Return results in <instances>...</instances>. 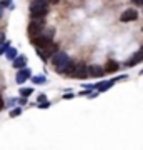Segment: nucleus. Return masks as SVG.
<instances>
[{"label":"nucleus","mask_w":143,"mask_h":150,"mask_svg":"<svg viewBox=\"0 0 143 150\" xmlns=\"http://www.w3.org/2000/svg\"><path fill=\"white\" fill-rule=\"evenodd\" d=\"M50 59H52V64H53V67L58 70V72H62L63 74L65 72V69L68 67V64H70V57L65 52H55L53 55H50Z\"/></svg>","instance_id":"1"},{"label":"nucleus","mask_w":143,"mask_h":150,"mask_svg":"<svg viewBox=\"0 0 143 150\" xmlns=\"http://www.w3.org/2000/svg\"><path fill=\"white\" fill-rule=\"evenodd\" d=\"M43 27H45V22H43L42 18H33V20L30 22V25H28V35H30V38L38 35V33H42Z\"/></svg>","instance_id":"2"},{"label":"nucleus","mask_w":143,"mask_h":150,"mask_svg":"<svg viewBox=\"0 0 143 150\" xmlns=\"http://www.w3.org/2000/svg\"><path fill=\"white\" fill-rule=\"evenodd\" d=\"M87 75H88V72H87V65H85L83 62L73 64V70H72L70 77H73V79H85Z\"/></svg>","instance_id":"3"},{"label":"nucleus","mask_w":143,"mask_h":150,"mask_svg":"<svg viewBox=\"0 0 143 150\" xmlns=\"http://www.w3.org/2000/svg\"><path fill=\"white\" fill-rule=\"evenodd\" d=\"M57 50H58V45H57V43L48 42L47 45L43 47V50H42V48H38V55H40V57H42L43 60H45V59H48L50 55H53V54H55Z\"/></svg>","instance_id":"4"},{"label":"nucleus","mask_w":143,"mask_h":150,"mask_svg":"<svg viewBox=\"0 0 143 150\" xmlns=\"http://www.w3.org/2000/svg\"><path fill=\"white\" fill-rule=\"evenodd\" d=\"M48 13L47 5H37V7H30V15L32 18H43Z\"/></svg>","instance_id":"5"},{"label":"nucleus","mask_w":143,"mask_h":150,"mask_svg":"<svg viewBox=\"0 0 143 150\" xmlns=\"http://www.w3.org/2000/svg\"><path fill=\"white\" fill-rule=\"evenodd\" d=\"M30 40H32L33 42V45H35V47L37 48H43L45 47V45H47L48 42H52V38H48V37H45V35H40V33H38V35H35V37H32L30 38Z\"/></svg>","instance_id":"6"},{"label":"nucleus","mask_w":143,"mask_h":150,"mask_svg":"<svg viewBox=\"0 0 143 150\" xmlns=\"http://www.w3.org/2000/svg\"><path fill=\"white\" fill-rule=\"evenodd\" d=\"M137 18H138V12L135 8H128V10H125L120 15V20L122 22H135Z\"/></svg>","instance_id":"7"},{"label":"nucleus","mask_w":143,"mask_h":150,"mask_svg":"<svg viewBox=\"0 0 143 150\" xmlns=\"http://www.w3.org/2000/svg\"><path fill=\"white\" fill-rule=\"evenodd\" d=\"M87 72H88L90 77H95V79H100V77L105 75V70L100 65H90V67H87Z\"/></svg>","instance_id":"8"},{"label":"nucleus","mask_w":143,"mask_h":150,"mask_svg":"<svg viewBox=\"0 0 143 150\" xmlns=\"http://www.w3.org/2000/svg\"><path fill=\"white\" fill-rule=\"evenodd\" d=\"M27 79H30V70L25 69V67L18 69V74H17V83H23Z\"/></svg>","instance_id":"9"},{"label":"nucleus","mask_w":143,"mask_h":150,"mask_svg":"<svg viewBox=\"0 0 143 150\" xmlns=\"http://www.w3.org/2000/svg\"><path fill=\"white\" fill-rule=\"evenodd\" d=\"M138 62H143V47L140 48L135 55H133L132 59H130V62H128L127 65H128V67H133V65H137Z\"/></svg>","instance_id":"10"},{"label":"nucleus","mask_w":143,"mask_h":150,"mask_svg":"<svg viewBox=\"0 0 143 150\" xmlns=\"http://www.w3.org/2000/svg\"><path fill=\"white\" fill-rule=\"evenodd\" d=\"M118 67H120V65H118L115 60H108L106 65L103 67V70H105V74H115V72L118 70Z\"/></svg>","instance_id":"11"},{"label":"nucleus","mask_w":143,"mask_h":150,"mask_svg":"<svg viewBox=\"0 0 143 150\" xmlns=\"http://www.w3.org/2000/svg\"><path fill=\"white\" fill-rule=\"evenodd\" d=\"M113 83H115V80H108V82H101V83H98V85H93V88H97L98 92H106L110 87H113Z\"/></svg>","instance_id":"12"},{"label":"nucleus","mask_w":143,"mask_h":150,"mask_svg":"<svg viewBox=\"0 0 143 150\" xmlns=\"http://www.w3.org/2000/svg\"><path fill=\"white\" fill-rule=\"evenodd\" d=\"M25 64H27L25 55H20V57H15V59H13V67H15V69H22V67H25Z\"/></svg>","instance_id":"13"},{"label":"nucleus","mask_w":143,"mask_h":150,"mask_svg":"<svg viewBox=\"0 0 143 150\" xmlns=\"http://www.w3.org/2000/svg\"><path fill=\"white\" fill-rule=\"evenodd\" d=\"M5 55H7V59L13 60V59L17 57V50H15V48H10V47H8V48H7V52H5Z\"/></svg>","instance_id":"14"},{"label":"nucleus","mask_w":143,"mask_h":150,"mask_svg":"<svg viewBox=\"0 0 143 150\" xmlns=\"http://www.w3.org/2000/svg\"><path fill=\"white\" fill-rule=\"evenodd\" d=\"M10 47V42H5V43H2V45H0V55H4L7 52V48Z\"/></svg>","instance_id":"15"},{"label":"nucleus","mask_w":143,"mask_h":150,"mask_svg":"<svg viewBox=\"0 0 143 150\" xmlns=\"http://www.w3.org/2000/svg\"><path fill=\"white\" fill-rule=\"evenodd\" d=\"M32 82H33V83H45L47 79H45V77H33Z\"/></svg>","instance_id":"16"},{"label":"nucleus","mask_w":143,"mask_h":150,"mask_svg":"<svg viewBox=\"0 0 143 150\" xmlns=\"http://www.w3.org/2000/svg\"><path fill=\"white\" fill-rule=\"evenodd\" d=\"M32 92H33V88L30 87V88H22L20 93H22V97H28L30 93H32Z\"/></svg>","instance_id":"17"},{"label":"nucleus","mask_w":143,"mask_h":150,"mask_svg":"<svg viewBox=\"0 0 143 150\" xmlns=\"http://www.w3.org/2000/svg\"><path fill=\"white\" fill-rule=\"evenodd\" d=\"M20 113H22L20 107H18V108H13V110H12V112H10V117H18Z\"/></svg>","instance_id":"18"},{"label":"nucleus","mask_w":143,"mask_h":150,"mask_svg":"<svg viewBox=\"0 0 143 150\" xmlns=\"http://www.w3.org/2000/svg\"><path fill=\"white\" fill-rule=\"evenodd\" d=\"M38 107H40V108H48V107H50V103H48V102H40V103H38Z\"/></svg>","instance_id":"19"},{"label":"nucleus","mask_w":143,"mask_h":150,"mask_svg":"<svg viewBox=\"0 0 143 150\" xmlns=\"http://www.w3.org/2000/svg\"><path fill=\"white\" fill-rule=\"evenodd\" d=\"M8 4H12V0H4V2H2V4H0V5L4 7V5H8Z\"/></svg>","instance_id":"20"},{"label":"nucleus","mask_w":143,"mask_h":150,"mask_svg":"<svg viewBox=\"0 0 143 150\" xmlns=\"http://www.w3.org/2000/svg\"><path fill=\"white\" fill-rule=\"evenodd\" d=\"M38 100H40V102H45V100H47V97H45V95H38Z\"/></svg>","instance_id":"21"},{"label":"nucleus","mask_w":143,"mask_h":150,"mask_svg":"<svg viewBox=\"0 0 143 150\" xmlns=\"http://www.w3.org/2000/svg\"><path fill=\"white\" fill-rule=\"evenodd\" d=\"M63 98H73V93H65Z\"/></svg>","instance_id":"22"},{"label":"nucleus","mask_w":143,"mask_h":150,"mask_svg":"<svg viewBox=\"0 0 143 150\" xmlns=\"http://www.w3.org/2000/svg\"><path fill=\"white\" fill-rule=\"evenodd\" d=\"M133 2H135L137 5H143V0H133Z\"/></svg>","instance_id":"23"},{"label":"nucleus","mask_w":143,"mask_h":150,"mask_svg":"<svg viewBox=\"0 0 143 150\" xmlns=\"http://www.w3.org/2000/svg\"><path fill=\"white\" fill-rule=\"evenodd\" d=\"M60 0H48V4H58Z\"/></svg>","instance_id":"24"},{"label":"nucleus","mask_w":143,"mask_h":150,"mask_svg":"<svg viewBox=\"0 0 143 150\" xmlns=\"http://www.w3.org/2000/svg\"><path fill=\"white\" fill-rule=\"evenodd\" d=\"M2 8H4V7H2V5H0V17H2Z\"/></svg>","instance_id":"25"},{"label":"nucleus","mask_w":143,"mask_h":150,"mask_svg":"<svg viewBox=\"0 0 143 150\" xmlns=\"http://www.w3.org/2000/svg\"><path fill=\"white\" fill-rule=\"evenodd\" d=\"M142 74H143V70H142Z\"/></svg>","instance_id":"26"}]
</instances>
